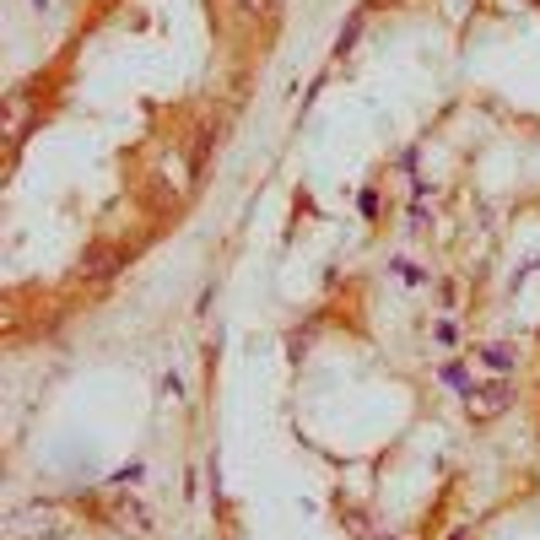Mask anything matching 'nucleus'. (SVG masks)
<instances>
[{"instance_id": "f257e3e1", "label": "nucleus", "mask_w": 540, "mask_h": 540, "mask_svg": "<svg viewBox=\"0 0 540 540\" xmlns=\"http://www.w3.org/2000/svg\"><path fill=\"white\" fill-rule=\"evenodd\" d=\"M27 525H38V535H59V530H65V519H59L49 503H32V508H16V514H11V530H16V535H27Z\"/></svg>"}, {"instance_id": "f03ea898", "label": "nucleus", "mask_w": 540, "mask_h": 540, "mask_svg": "<svg viewBox=\"0 0 540 540\" xmlns=\"http://www.w3.org/2000/svg\"><path fill=\"white\" fill-rule=\"evenodd\" d=\"M114 270H124V249H87V254H81V276L103 281V276H114Z\"/></svg>"}, {"instance_id": "7ed1b4c3", "label": "nucleus", "mask_w": 540, "mask_h": 540, "mask_svg": "<svg viewBox=\"0 0 540 540\" xmlns=\"http://www.w3.org/2000/svg\"><path fill=\"white\" fill-rule=\"evenodd\" d=\"M481 362H487V368H492V373H514V362H519V352H514V346H503V341H498V346H487V352H481Z\"/></svg>"}, {"instance_id": "20e7f679", "label": "nucleus", "mask_w": 540, "mask_h": 540, "mask_svg": "<svg viewBox=\"0 0 540 540\" xmlns=\"http://www.w3.org/2000/svg\"><path fill=\"white\" fill-rule=\"evenodd\" d=\"M444 379H449V384H454V389H460L465 400H476V384L465 379V368H460V362H449V368H444Z\"/></svg>"}, {"instance_id": "39448f33", "label": "nucleus", "mask_w": 540, "mask_h": 540, "mask_svg": "<svg viewBox=\"0 0 540 540\" xmlns=\"http://www.w3.org/2000/svg\"><path fill=\"white\" fill-rule=\"evenodd\" d=\"M357 32H362V11H357V16H352V22H346V32H341V38H335V54H346V49H352V43H357Z\"/></svg>"}, {"instance_id": "423d86ee", "label": "nucleus", "mask_w": 540, "mask_h": 540, "mask_svg": "<svg viewBox=\"0 0 540 540\" xmlns=\"http://www.w3.org/2000/svg\"><path fill=\"white\" fill-rule=\"evenodd\" d=\"M233 11H238V16H265L270 0H233Z\"/></svg>"}, {"instance_id": "0eeeda50", "label": "nucleus", "mask_w": 540, "mask_h": 540, "mask_svg": "<svg viewBox=\"0 0 540 540\" xmlns=\"http://www.w3.org/2000/svg\"><path fill=\"white\" fill-rule=\"evenodd\" d=\"M503 406H508V384H492L487 389V411H503Z\"/></svg>"}, {"instance_id": "6e6552de", "label": "nucleus", "mask_w": 540, "mask_h": 540, "mask_svg": "<svg viewBox=\"0 0 540 540\" xmlns=\"http://www.w3.org/2000/svg\"><path fill=\"white\" fill-rule=\"evenodd\" d=\"M395 270H400V281H411V287H416V281H422V270H416V265H411V260H395Z\"/></svg>"}, {"instance_id": "1a4fd4ad", "label": "nucleus", "mask_w": 540, "mask_h": 540, "mask_svg": "<svg viewBox=\"0 0 540 540\" xmlns=\"http://www.w3.org/2000/svg\"><path fill=\"white\" fill-rule=\"evenodd\" d=\"M162 395H173V400H178V395H184V379H178V373H168V379H162Z\"/></svg>"}, {"instance_id": "9d476101", "label": "nucleus", "mask_w": 540, "mask_h": 540, "mask_svg": "<svg viewBox=\"0 0 540 540\" xmlns=\"http://www.w3.org/2000/svg\"><path fill=\"white\" fill-rule=\"evenodd\" d=\"M124 481H141V465H124V471H114V487H124Z\"/></svg>"}, {"instance_id": "9b49d317", "label": "nucleus", "mask_w": 540, "mask_h": 540, "mask_svg": "<svg viewBox=\"0 0 540 540\" xmlns=\"http://www.w3.org/2000/svg\"><path fill=\"white\" fill-rule=\"evenodd\" d=\"M449 540H465V530H454V535H449Z\"/></svg>"}, {"instance_id": "f8f14e48", "label": "nucleus", "mask_w": 540, "mask_h": 540, "mask_svg": "<svg viewBox=\"0 0 540 540\" xmlns=\"http://www.w3.org/2000/svg\"><path fill=\"white\" fill-rule=\"evenodd\" d=\"M32 5H38V11H43V5H49V0H32Z\"/></svg>"}]
</instances>
